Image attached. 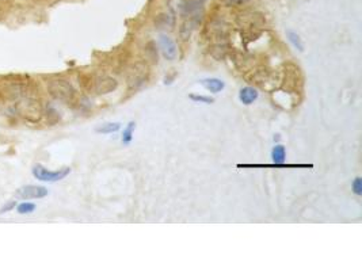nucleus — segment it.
<instances>
[{
  "mask_svg": "<svg viewBox=\"0 0 362 271\" xmlns=\"http://www.w3.org/2000/svg\"><path fill=\"white\" fill-rule=\"evenodd\" d=\"M15 111L20 118L31 123L38 122L44 115V108H42L41 100L35 95L27 94V89L23 90L18 103L15 104Z\"/></svg>",
  "mask_w": 362,
  "mask_h": 271,
  "instance_id": "nucleus-1",
  "label": "nucleus"
},
{
  "mask_svg": "<svg viewBox=\"0 0 362 271\" xmlns=\"http://www.w3.org/2000/svg\"><path fill=\"white\" fill-rule=\"evenodd\" d=\"M48 92L53 99L60 102H72L75 99V89L65 79H53L48 83Z\"/></svg>",
  "mask_w": 362,
  "mask_h": 271,
  "instance_id": "nucleus-2",
  "label": "nucleus"
},
{
  "mask_svg": "<svg viewBox=\"0 0 362 271\" xmlns=\"http://www.w3.org/2000/svg\"><path fill=\"white\" fill-rule=\"evenodd\" d=\"M71 173V168L65 167L61 168L59 171H49L48 168H45L44 166L41 164H37L33 168V175H34L38 181H42V182H59L61 179H64L68 174Z\"/></svg>",
  "mask_w": 362,
  "mask_h": 271,
  "instance_id": "nucleus-3",
  "label": "nucleus"
},
{
  "mask_svg": "<svg viewBox=\"0 0 362 271\" xmlns=\"http://www.w3.org/2000/svg\"><path fill=\"white\" fill-rule=\"evenodd\" d=\"M15 195L20 199H38V198H44L48 195V188L42 187V186H23L16 190Z\"/></svg>",
  "mask_w": 362,
  "mask_h": 271,
  "instance_id": "nucleus-4",
  "label": "nucleus"
},
{
  "mask_svg": "<svg viewBox=\"0 0 362 271\" xmlns=\"http://www.w3.org/2000/svg\"><path fill=\"white\" fill-rule=\"evenodd\" d=\"M239 23L247 29H258L265 23V18L259 12H244L239 16Z\"/></svg>",
  "mask_w": 362,
  "mask_h": 271,
  "instance_id": "nucleus-5",
  "label": "nucleus"
},
{
  "mask_svg": "<svg viewBox=\"0 0 362 271\" xmlns=\"http://www.w3.org/2000/svg\"><path fill=\"white\" fill-rule=\"evenodd\" d=\"M159 46L160 50H162V53H163L164 59H167L169 61L175 60L178 50H177V45H175L173 38H170L169 35L162 34L159 37Z\"/></svg>",
  "mask_w": 362,
  "mask_h": 271,
  "instance_id": "nucleus-6",
  "label": "nucleus"
},
{
  "mask_svg": "<svg viewBox=\"0 0 362 271\" xmlns=\"http://www.w3.org/2000/svg\"><path fill=\"white\" fill-rule=\"evenodd\" d=\"M118 87V83L117 80L113 79V78H109V76H103V78H99L94 82V91L96 94L103 95V94H109L111 91H114L115 89Z\"/></svg>",
  "mask_w": 362,
  "mask_h": 271,
  "instance_id": "nucleus-7",
  "label": "nucleus"
},
{
  "mask_svg": "<svg viewBox=\"0 0 362 271\" xmlns=\"http://www.w3.org/2000/svg\"><path fill=\"white\" fill-rule=\"evenodd\" d=\"M147 75H148V69H147V67L140 65V69H137V65H136L133 71L130 72L129 84L130 86H133L134 89H137V87H140L141 84L145 83Z\"/></svg>",
  "mask_w": 362,
  "mask_h": 271,
  "instance_id": "nucleus-8",
  "label": "nucleus"
},
{
  "mask_svg": "<svg viewBox=\"0 0 362 271\" xmlns=\"http://www.w3.org/2000/svg\"><path fill=\"white\" fill-rule=\"evenodd\" d=\"M199 83L202 86L203 89H206L210 92L213 94H218L221 92L224 89H225V83H224L221 79H217V78H209V79H202L199 80Z\"/></svg>",
  "mask_w": 362,
  "mask_h": 271,
  "instance_id": "nucleus-9",
  "label": "nucleus"
},
{
  "mask_svg": "<svg viewBox=\"0 0 362 271\" xmlns=\"http://www.w3.org/2000/svg\"><path fill=\"white\" fill-rule=\"evenodd\" d=\"M239 168H311L312 164H239Z\"/></svg>",
  "mask_w": 362,
  "mask_h": 271,
  "instance_id": "nucleus-10",
  "label": "nucleus"
},
{
  "mask_svg": "<svg viewBox=\"0 0 362 271\" xmlns=\"http://www.w3.org/2000/svg\"><path fill=\"white\" fill-rule=\"evenodd\" d=\"M259 94L257 90L254 89V87H243V89L240 90V92H239V99H240V102L246 106L248 104H253L257 99H258Z\"/></svg>",
  "mask_w": 362,
  "mask_h": 271,
  "instance_id": "nucleus-11",
  "label": "nucleus"
},
{
  "mask_svg": "<svg viewBox=\"0 0 362 271\" xmlns=\"http://www.w3.org/2000/svg\"><path fill=\"white\" fill-rule=\"evenodd\" d=\"M286 37H288V41L292 44V46L294 49H297L298 52H304V44L301 38H300V35L296 33V31H293V30H288L286 31Z\"/></svg>",
  "mask_w": 362,
  "mask_h": 271,
  "instance_id": "nucleus-12",
  "label": "nucleus"
},
{
  "mask_svg": "<svg viewBox=\"0 0 362 271\" xmlns=\"http://www.w3.org/2000/svg\"><path fill=\"white\" fill-rule=\"evenodd\" d=\"M285 158H286V149H285V147L281 145V144L275 145L273 151H272V159H273L274 164H281V163H283Z\"/></svg>",
  "mask_w": 362,
  "mask_h": 271,
  "instance_id": "nucleus-13",
  "label": "nucleus"
},
{
  "mask_svg": "<svg viewBox=\"0 0 362 271\" xmlns=\"http://www.w3.org/2000/svg\"><path fill=\"white\" fill-rule=\"evenodd\" d=\"M119 129H121V123L119 122H106L102 123L100 126H98V128H96V132H98V133L110 134L118 132Z\"/></svg>",
  "mask_w": 362,
  "mask_h": 271,
  "instance_id": "nucleus-14",
  "label": "nucleus"
},
{
  "mask_svg": "<svg viewBox=\"0 0 362 271\" xmlns=\"http://www.w3.org/2000/svg\"><path fill=\"white\" fill-rule=\"evenodd\" d=\"M134 128H136V123L132 121V122L128 123V126L124 129V132H122V144L125 145H128V144L132 143V140H133V132H134Z\"/></svg>",
  "mask_w": 362,
  "mask_h": 271,
  "instance_id": "nucleus-15",
  "label": "nucleus"
},
{
  "mask_svg": "<svg viewBox=\"0 0 362 271\" xmlns=\"http://www.w3.org/2000/svg\"><path fill=\"white\" fill-rule=\"evenodd\" d=\"M45 117H46V121H48L49 125H56V123L60 121L59 111H57L55 107H52V106H48V107H46Z\"/></svg>",
  "mask_w": 362,
  "mask_h": 271,
  "instance_id": "nucleus-16",
  "label": "nucleus"
},
{
  "mask_svg": "<svg viewBox=\"0 0 362 271\" xmlns=\"http://www.w3.org/2000/svg\"><path fill=\"white\" fill-rule=\"evenodd\" d=\"M35 210V205L34 203H29V202H23L18 205V213L20 214H29V213L34 212Z\"/></svg>",
  "mask_w": 362,
  "mask_h": 271,
  "instance_id": "nucleus-17",
  "label": "nucleus"
},
{
  "mask_svg": "<svg viewBox=\"0 0 362 271\" xmlns=\"http://www.w3.org/2000/svg\"><path fill=\"white\" fill-rule=\"evenodd\" d=\"M352 188H353V192L356 194V195H362V181L361 178L357 177L352 183Z\"/></svg>",
  "mask_w": 362,
  "mask_h": 271,
  "instance_id": "nucleus-18",
  "label": "nucleus"
},
{
  "mask_svg": "<svg viewBox=\"0 0 362 271\" xmlns=\"http://www.w3.org/2000/svg\"><path fill=\"white\" fill-rule=\"evenodd\" d=\"M190 99L194 102H199V103H213V99L210 96H203V95H190Z\"/></svg>",
  "mask_w": 362,
  "mask_h": 271,
  "instance_id": "nucleus-19",
  "label": "nucleus"
},
{
  "mask_svg": "<svg viewBox=\"0 0 362 271\" xmlns=\"http://www.w3.org/2000/svg\"><path fill=\"white\" fill-rule=\"evenodd\" d=\"M248 0H221V3L224 5H228V7H236V5H243L247 3Z\"/></svg>",
  "mask_w": 362,
  "mask_h": 271,
  "instance_id": "nucleus-20",
  "label": "nucleus"
},
{
  "mask_svg": "<svg viewBox=\"0 0 362 271\" xmlns=\"http://www.w3.org/2000/svg\"><path fill=\"white\" fill-rule=\"evenodd\" d=\"M14 206H15V202H8L4 207H3V209H1V212H0V213H5L7 210H10V209H12Z\"/></svg>",
  "mask_w": 362,
  "mask_h": 271,
  "instance_id": "nucleus-21",
  "label": "nucleus"
}]
</instances>
